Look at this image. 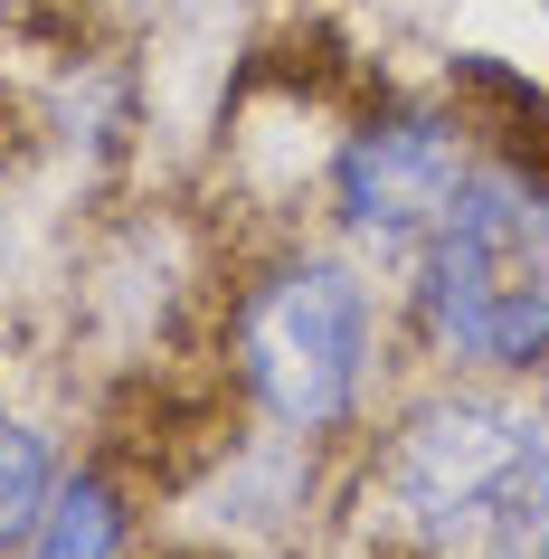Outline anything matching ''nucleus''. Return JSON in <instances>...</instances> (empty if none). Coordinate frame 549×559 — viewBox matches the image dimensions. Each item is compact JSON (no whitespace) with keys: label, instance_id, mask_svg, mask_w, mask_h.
Listing matches in <instances>:
<instances>
[{"label":"nucleus","instance_id":"423d86ee","mask_svg":"<svg viewBox=\"0 0 549 559\" xmlns=\"http://www.w3.org/2000/svg\"><path fill=\"white\" fill-rule=\"evenodd\" d=\"M58 474H67V455H58V437L38 427V417H20V408H0V550L20 540V531L48 512V493H58Z\"/></svg>","mask_w":549,"mask_h":559},{"label":"nucleus","instance_id":"f03ea898","mask_svg":"<svg viewBox=\"0 0 549 559\" xmlns=\"http://www.w3.org/2000/svg\"><path fill=\"white\" fill-rule=\"evenodd\" d=\"M398 285H407V332L435 370L540 380L549 370V162L484 133Z\"/></svg>","mask_w":549,"mask_h":559},{"label":"nucleus","instance_id":"f257e3e1","mask_svg":"<svg viewBox=\"0 0 549 559\" xmlns=\"http://www.w3.org/2000/svg\"><path fill=\"white\" fill-rule=\"evenodd\" d=\"M379 559H549V389L445 380L407 389L360 455Z\"/></svg>","mask_w":549,"mask_h":559},{"label":"nucleus","instance_id":"39448f33","mask_svg":"<svg viewBox=\"0 0 549 559\" xmlns=\"http://www.w3.org/2000/svg\"><path fill=\"white\" fill-rule=\"evenodd\" d=\"M133 550V493L115 465H67L48 512H38L0 559H123Z\"/></svg>","mask_w":549,"mask_h":559},{"label":"nucleus","instance_id":"20e7f679","mask_svg":"<svg viewBox=\"0 0 549 559\" xmlns=\"http://www.w3.org/2000/svg\"><path fill=\"white\" fill-rule=\"evenodd\" d=\"M474 143H484V123L464 115V105H445V95H389L350 133H332L322 200H332L342 247L370 275H407V257L435 228V209L455 200Z\"/></svg>","mask_w":549,"mask_h":559},{"label":"nucleus","instance_id":"7ed1b4c3","mask_svg":"<svg viewBox=\"0 0 549 559\" xmlns=\"http://www.w3.org/2000/svg\"><path fill=\"white\" fill-rule=\"evenodd\" d=\"M389 323H379V285L350 247L285 237L265 247L228 295V380L237 399L275 427L285 445H350L370 427Z\"/></svg>","mask_w":549,"mask_h":559}]
</instances>
